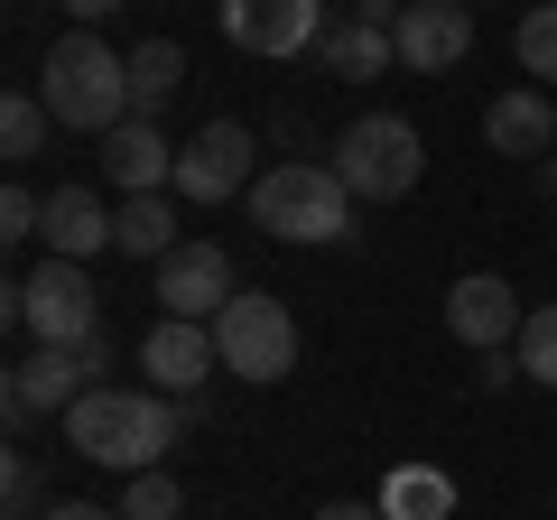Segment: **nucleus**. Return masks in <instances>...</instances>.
I'll use <instances>...</instances> for the list:
<instances>
[{
  "label": "nucleus",
  "mask_w": 557,
  "mask_h": 520,
  "mask_svg": "<svg viewBox=\"0 0 557 520\" xmlns=\"http://www.w3.org/2000/svg\"><path fill=\"white\" fill-rule=\"evenodd\" d=\"M196 419H205V400H168L149 381H102V391H84V400L65 409V446H75L84 465H102V474L131 483V474H149V465H168V446Z\"/></svg>",
  "instance_id": "1"
},
{
  "label": "nucleus",
  "mask_w": 557,
  "mask_h": 520,
  "mask_svg": "<svg viewBox=\"0 0 557 520\" xmlns=\"http://www.w3.org/2000/svg\"><path fill=\"white\" fill-rule=\"evenodd\" d=\"M38 102L57 112V131H94V140H102V131H121V121H131V57H112L94 28H75V38L47 47Z\"/></svg>",
  "instance_id": "2"
},
{
  "label": "nucleus",
  "mask_w": 557,
  "mask_h": 520,
  "mask_svg": "<svg viewBox=\"0 0 557 520\" xmlns=\"http://www.w3.org/2000/svg\"><path fill=\"white\" fill-rule=\"evenodd\" d=\"M251 223L270 242H307V251H325V242L354 233V196H344L335 168H307V159H278L270 177L251 186Z\"/></svg>",
  "instance_id": "3"
},
{
  "label": "nucleus",
  "mask_w": 557,
  "mask_h": 520,
  "mask_svg": "<svg viewBox=\"0 0 557 520\" xmlns=\"http://www.w3.org/2000/svg\"><path fill=\"white\" fill-rule=\"evenodd\" d=\"M10 317L28 325V344H57V354H84L102 335V288L84 280V260H57L47 251L20 288H10Z\"/></svg>",
  "instance_id": "4"
},
{
  "label": "nucleus",
  "mask_w": 557,
  "mask_h": 520,
  "mask_svg": "<svg viewBox=\"0 0 557 520\" xmlns=\"http://www.w3.org/2000/svg\"><path fill=\"white\" fill-rule=\"evenodd\" d=\"M344 177V196L354 205H399L418 186V168H428V149H418V131L399 112H362L354 131L335 140V159H325Z\"/></svg>",
  "instance_id": "5"
},
{
  "label": "nucleus",
  "mask_w": 557,
  "mask_h": 520,
  "mask_svg": "<svg viewBox=\"0 0 557 520\" xmlns=\"http://www.w3.org/2000/svg\"><path fill=\"white\" fill-rule=\"evenodd\" d=\"M214 354L233 381H288L298 372V317L278 298H260V288H242L233 307L214 317Z\"/></svg>",
  "instance_id": "6"
},
{
  "label": "nucleus",
  "mask_w": 557,
  "mask_h": 520,
  "mask_svg": "<svg viewBox=\"0 0 557 520\" xmlns=\"http://www.w3.org/2000/svg\"><path fill=\"white\" fill-rule=\"evenodd\" d=\"M251 186H260V140L242 121H205L196 140H177V177H168L177 205H223V196H251Z\"/></svg>",
  "instance_id": "7"
},
{
  "label": "nucleus",
  "mask_w": 557,
  "mask_h": 520,
  "mask_svg": "<svg viewBox=\"0 0 557 520\" xmlns=\"http://www.w3.org/2000/svg\"><path fill=\"white\" fill-rule=\"evenodd\" d=\"M233 298H242V280H233V251H223V242H177V251L159 260V317L214 325Z\"/></svg>",
  "instance_id": "8"
},
{
  "label": "nucleus",
  "mask_w": 557,
  "mask_h": 520,
  "mask_svg": "<svg viewBox=\"0 0 557 520\" xmlns=\"http://www.w3.org/2000/svg\"><path fill=\"white\" fill-rule=\"evenodd\" d=\"M223 38L242 47V57H307V47L325 38V0H223L214 10Z\"/></svg>",
  "instance_id": "9"
},
{
  "label": "nucleus",
  "mask_w": 557,
  "mask_h": 520,
  "mask_svg": "<svg viewBox=\"0 0 557 520\" xmlns=\"http://www.w3.org/2000/svg\"><path fill=\"white\" fill-rule=\"evenodd\" d=\"M139 372H149V391H168V400H205V381L223 372L214 325H196V317H159L149 335H139Z\"/></svg>",
  "instance_id": "10"
},
{
  "label": "nucleus",
  "mask_w": 557,
  "mask_h": 520,
  "mask_svg": "<svg viewBox=\"0 0 557 520\" xmlns=\"http://www.w3.org/2000/svg\"><path fill=\"white\" fill-rule=\"evenodd\" d=\"M520 325H530V307H520V288L493 280V270H474V280L446 288V335L474 344V354H511Z\"/></svg>",
  "instance_id": "11"
},
{
  "label": "nucleus",
  "mask_w": 557,
  "mask_h": 520,
  "mask_svg": "<svg viewBox=\"0 0 557 520\" xmlns=\"http://www.w3.org/2000/svg\"><path fill=\"white\" fill-rule=\"evenodd\" d=\"M391 38H399V65L409 75H446V65L474 57V10L465 0H409Z\"/></svg>",
  "instance_id": "12"
},
{
  "label": "nucleus",
  "mask_w": 557,
  "mask_h": 520,
  "mask_svg": "<svg viewBox=\"0 0 557 520\" xmlns=\"http://www.w3.org/2000/svg\"><path fill=\"white\" fill-rule=\"evenodd\" d=\"M84 391H102L84 354H57V344H38V354L10 362V419H65Z\"/></svg>",
  "instance_id": "13"
},
{
  "label": "nucleus",
  "mask_w": 557,
  "mask_h": 520,
  "mask_svg": "<svg viewBox=\"0 0 557 520\" xmlns=\"http://www.w3.org/2000/svg\"><path fill=\"white\" fill-rule=\"evenodd\" d=\"M94 159H102V177H112L121 196H159V186L177 177V140H159V121H139V112L121 121V131H102Z\"/></svg>",
  "instance_id": "14"
},
{
  "label": "nucleus",
  "mask_w": 557,
  "mask_h": 520,
  "mask_svg": "<svg viewBox=\"0 0 557 520\" xmlns=\"http://www.w3.org/2000/svg\"><path fill=\"white\" fill-rule=\"evenodd\" d=\"M317 65L325 75H344V84H372V75H391L399 65V38H391V20H325V38H317Z\"/></svg>",
  "instance_id": "15"
},
{
  "label": "nucleus",
  "mask_w": 557,
  "mask_h": 520,
  "mask_svg": "<svg viewBox=\"0 0 557 520\" xmlns=\"http://www.w3.org/2000/svg\"><path fill=\"white\" fill-rule=\"evenodd\" d=\"M483 140H493L502 159H548V149H557V102H548V84L502 94L493 112H483Z\"/></svg>",
  "instance_id": "16"
},
{
  "label": "nucleus",
  "mask_w": 557,
  "mask_h": 520,
  "mask_svg": "<svg viewBox=\"0 0 557 520\" xmlns=\"http://www.w3.org/2000/svg\"><path fill=\"white\" fill-rule=\"evenodd\" d=\"M112 205H102L94 196V186H57V196H47V251H57V260H94V251H112Z\"/></svg>",
  "instance_id": "17"
},
{
  "label": "nucleus",
  "mask_w": 557,
  "mask_h": 520,
  "mask_svg": "<svg viewBox=\"0 0 557 520\" xmlns=\"http://www.w3.org/2000/svg\"><path fill=\"white\" fill-rule=\"evenodd\" d=\"M177 196H168V186H159V196H121V223H112V251H131V260H168V251H177Z\"/></svg>",
  "instance_id": "18"
},
{
  "label": "nucleus",
  "mask_w": 557,
  "mask_h": 520,
  "mask_svg": "<svg viewBox=\"0 0 557 520\" xmlns=\"http://www.w3.org/2000/svg\"><path fill=\"white\" fill-rule=\"evenodd\" d=\"M456 511V483L437 474V465H391V483H381V520H446Z\"/></svg>",
  "instance_id": "19"
},
{
  "label": "nucleus",
  "mask_w": 557,
  "mask_h": 520,
  "mask_svg": "<svg viewBox=\"0 0 557 520\" xmlns=\"http://www.w3.org/2000/svg\"><path fill=\"white\" fill-rule=\"evenodd\" d=\"M177 84H186V47L177 38H139L131 47V112L139 121H159V102L177 94Z\"/></svg>",
  "instance_id": "20"
},
{
  "label": "nucleus",
  "mask_w": 557,
  "mask_h": 520,
  "mask_svg": "<svg viewBox=\"0 0 557 520\" xmlns=\"http://www.w3.org/2000/svg\"><path fill=\"white\" fill-rule=\"evenodd\" d=\"M511 57H520V75H530V84H557V0L520 10V28H511Z\"/></svg>",
  "instance_id": "21"
},
{
  "label": "nucleus",
  "mask_w": 557,
  "mask_h": 520,
  "mask_svg": "<svg viewBox=\"0 0 557 520\" xmlns=\"http://www.w3.org/2000/svg\"><path fill=\"white\" fill-rule=\"evenodd\" d=\"M47 131H57V112H47V102L38 94H10V102H0V159H38V149H47Z\"/></svg>",
  "instance_id": "22"
},
{
  "label": "nucleus",
  "mask_w": 557,
  "mask_h": 520,
  "mask_svg": "<svg viewBox=\"0 0 557 520\" xmlns=\"http://www.w3.org/2000/svg\"><path fill=\"white\" fill-rule=\"evenodd\" d=\"M520 381H539V391H557V307H530V325H520Z\"/></svg>",
  "instance_id": "23"
},
{
  "label": "nucleus",
  "mask_w": 557,
  "mask_h": 520,
  "mask_svg": "<svg viewBox=\"0 0 557 520\" xmlns=\"http://www.w3.org/2000/svg\"><path fill=\"white\" fill-rule=\"evenodd\" d=\"M177 511H186V493H177V474H168V465L131 474V493H121V520H177Z\"/></svg>",
  "instance_id": "24"
},
{
  "label": "nucleus",
  "mask_w": 557,
  "mask_h": 520,
  "mask_svg": "<svg viewBox=\"0 0 557 520\" xmlns=\"http://www.w3.org/2000/svg\"><path fill=\"white\" fill-rule=\"evenodd\" d=\"M0 502H10V520H47V493H38V465L28 456L0 465Z\"/></svg>",
  "instance_id": "25"
},
{
  "label": "nucleus",
  "mask_w": 557,
  "mask_h": 520,
  "mask_svg": "<svg viewBox=\"0 0 557 520\" xmlns=\"http://www.w3.org/2000/svg\"><path fill=\"white\" fill-rule=\"evenodd\" d=\"M474 381H483V391H511V381H520V354H483Z\"/></svg>",
  "instance_id": "26"
},
{
  "label": "nucleus",
  "mask_w": 557,
  "mask_h": 520,
  "mask_svg": "<svg viewBox=\"0 0 557 520\" xmlns=\"http://www.w3.org/2000/svg\"><path fill=\"white\" fill-rule=\"evenodd\" d=\"M47 520H121V511H102V502H47Z\"/></svg>",
  "instance_id": "27"
},
{
  "label": "nucleus",
  "mask_w": 557,
  "mask_h": 520,
  "mask_svg": "<svg viewBox=\"0 0 557 520\" xmlns=\"http://www.w3.org/2000/svg\"><path fill=\"white\" fill-rule=\"evenodd\" d=\"M317 520H381V502H325Z\"/></svg>",
  "instance_id": "28"
},
{
  "label": "nucleus",
  "mask_w": 557,
  "mask_h": 520,
  "mask_svg": "<svg viewBox=\"0 0 557 520\" xmlns=\"http://www.w3.org/2000/svg\"><path fill=\"white\" fill-rule=\"evenodd\" d=\"M65 10H75V20H84V28H94V20H112L121 0H65Z\"/></svg>",
  "instance_id": "29"
},
{
  "label": "nucleus",
  "mask_w": 557,
  "mask_h": 520,
  "mask_svg": "<svg viewBox=\"0 0 557 520\" xmlns=\"http://www.w3.org/2000/svg\"><path fill=\"white\" fill-rule=\"evenodd\" d=\"M539 186H548V196H557V149H548V159H539Z\"/></svg>",
  "instance_id": "30"
},
{
  "label": "nucleus",
  "mask_w": 557,
  "mask_h": 520,
  "mask_svg": "<svg viewBox=\"0 0 557 520\" xmlns=\"http://www.w3.org/2000/svg\"><path fill=\"white\" fill-rule=\"evenodd\" d=\"M465 10H474V0H465Z\"/></svg>",
  "instance_id": "31"
}]
</instances>
